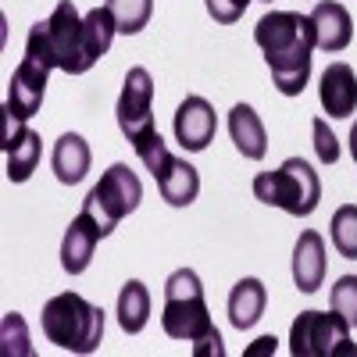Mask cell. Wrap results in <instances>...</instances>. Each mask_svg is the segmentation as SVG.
<instances>
[{"label":"cell","mask_w":357,"mask_h":357,"mask_svg":"<svg viewBox=\"0 0 357 357\" xmlns=\"http://www.w3.org/2000/svg\"><path fill=\"white\" fill-rule=\"evenodd\" d=\"M318 100L329 118H350L357 111V75L347 61H333L321 72Z\"/></svg>","instance_id":"obj_13"},{"label":"cell","mask_w":357,"mask_h":357,"mask_svg":"<svg viewBox=\"0 0 357 357\" xmlns=\"http://www.w3.org/2000/svg\"><path fill=\"white\" fill-rule=\"evenodd\" d=\"M311 129H314V154H318V161L321 165H336L340 161V143H336V132L329 129V122L318 118Z\"/></svg>","instance_id":"obj_24"},{"label":"cell","mask_w":357,"mask_h":357,"mask_svg":"<svg viewBox=\"0 0 357 357\" xmlns=\"http://www.w3.org/2000/svg\"><path fill=\"white\" fill-rule=\"evenodd\" d=\"M215 132H218V114L204 97L193 93V97H186L183 104H178V111H175V139H178L183 151H190V154L207 151Z\"/></svg>","instance_id":"obj_10"},{"label":"cell","mask_w":357,"mask_h":357,"mask_svg":"<svg viewBox=\"0 0 357 357\" xmlns=\"http://www.w3.org/2000/svg\"><path fill=\"white\" fill-rule=\"evenodd\" d=\"M268 4H272V0H268Z\"/></svg>","instance_id":"obj_29"},{"label":"cell","mask_w":357,"mask_h":357,"mask_svg":"<svg viewBox=\"0 0 357 357\" xmlns=\"http://www.w3.org/2000/svg\"><path fill=\"white\" fill-rule=\"evenodd\" d=\"M104 240L100 236V225L89 218L86 211H79L72 218V225L65 229V240H61V268L68 275H82L89 261L97 254V243Z\"/></svg>","instance_id":"obj_12"},{"label":"cell","mask_w":357,"mask_h":357,"mask_svg":"<svg viewBox=\"0 0 357 357\" xmlns=\"http://www.w3.org/2000/svg\"><path fill=\"white\" fill-rule=\"evenodd\" d=\"M293 282L301 293H318L325 282V240L314 229H304L293 247Z\"/></svg>","instance_id":"obj_15"},{"label":"cell","mask_w":357,"mask_h":357,"mask_svg":"<svg viewBox=\"0 0 357 357\" xmlns=\"http://www.w3.org/2000/svg\"><path fill=\"white\" fill-rule=\"evenodd\" d=\"M118 22L107 8L79 15L72 0H57L47 22H36L25 36V57H36L47 68H61L68 75L89 72L111 50Z\"/></svg>","instance_id":"obj_1"},{"label":"cell","mask_w":357,"mask_h":357,"mask_svg":"<svg viewBox=\"0 0 357 357\" xmlns=\"http://www.w3.org/2000/svg\"><path fill=\"white\" fill-rule=\"evenodd\" d=\"M139 200H143L139 175H136L129 165L118 161V165H111V168L100 175V183L86 193L82 211L100 225V236H111V232L118 229V222L139 207Z\"/></svg>","instance_id":"obj_7"},{"label":"cell","mask_w":357,"mask_h":357,"mask_svg":"<svg viewBox=\"0 0 357 357\" xmlns=\"http://www.w3.org/2000/svg\"><path fill=\"white\" fill-rule=\"evenodd\" d=\"M329 304L350 329H357V275H340L336 279V286L329 293Z\"/></svg>","instance_id":"obj_23"},{"label":"cell","mask_w":357,"mask_h":357,"mask_svg":"<svg viewBox=\"0 0 357 357\" xmlns=\"http://www.w3.org/2000/svg\"><path fill=\"white\" fill-rule=\"evenodd\" d=\"M89 161H93V154H89V143H86L79 132H65L61 139L54 143L50 168H54V175H57V183H65V186L82 183L86 172H89Z\"/></svg>","instance_id":"obj_18"},{"label":"cell","mask_w":357,"mask_h":357,"mask_svg":"<svg viewBox=\"0 0 357 357\" xmlns=\"http://www.w3.org/2000/svg\"><path fill=\"white\" fill-rule=\"evenodd\" d=\"M229 136L247 161H261L268 154V129L250 104H236L229 111Z\"/></svg>","instance_id":"obj_17"},{"label":"cell","mask_w":357,"mask_h":357,"mask_svg":"<svg viewBox=\"0 0 357 357\" xmlns=\"http://www.w3.org/2000/svg\"><path fill=\"white\" fill-rule=\"evenodd\" d=\"M329 236H333V247L340 250V257L357 261V207L354 204H343L333 215Z\"/></svg>","instance_id":"obj_22"},{"label":"cell","mask_w":357,"mask_h":357,"mask_svg":"<svg viewBox=\"0 0 357 357\" xmlns=\"http://www.w3.org/2000/svg\"><path fill=\"white\" fill-rule=\"evenodd\" d=\"M254 43L261 47L272 82L282 97H301L311 79V50H314V25L311 15L301 11H268L254 25Z\"/></svg>","instance_id":"obj_2"},{"label":"cell","mask_w":357,"mask_h":357,"mask_svg":"<svg viewBox=\"0 0 357 357\" xmlns=\"http://www.w3.org/2000/svg\"><path fill=\"white\" fill-rule=\"evenodd\" d=\"M114 22H118V33H126V36H136L146 29V22H151L154 15V0H107L104 4Z\"/></svg>","instance_id":"obj_21"},{"label":"cell","mask_w":357,"mask_h":357,"mask_svg":"<svg viewBox=\"0 0 357 357\" xmlns=\"http://www.w3.org/2000/svg\"><path fill=\"white\" fill-rule=\"evenodd\" d=\"M204 8L218 25H236L243 18V11L250 8V0H204Z\"/></svg>","instance_id":"obj_25"},{"label":"cell","mask_w":357,"mask_h":357,"mask_svg":"<svg viewBox=\"0 0 357 357\" xmlns=\"http://www.w3.org/2000/svg\"><path fill=\"white\" fill-rule=\"evenodd\" d=\"M275 347H279V340H275V336H261L254 347H247V357H257V354H275Z\"/></svg>","instance_id":"obj_27"},{"label":"cell","mask_w":357,"mask_h":357,"mask_svg":"<svg viewBox=\"0 0 357 357\" xmlns=\"http://www.w3.org/2000/svg\"><path fill=\"white\" fill-rule=\"evenodd\" d=\"M114 114H118V129H122V136L132 143L136 158L154 175L168 161V143L154 129V79L143 65L129 68Z\"/></svg>","instance_id":"obj_3"},{"label":"cell","mask_w":357,"mask_h":357,"mask_svg":"<svg viewBox=\"0 0 357 357\" xmlns=\"http://www.w3.org/2000/svg\"><path fill=\"white\" fill-rule=\"evenodd\" d=\"M4 126H8V132H4L8 178H11V183H29V178H33V172H36V165H40V151H43L40 136L29 129V126L8 118V114H4Z\"/></svg>","instance_id":"obj_11"},{"label":"cell","mask_w":357,"mask_h":357,"mask_svg":"<svg viewBox=\"0 0 357 357\" xmlns=\"http://www.w3.org/2000/svg\"><path fill=\"white\" fill-rule=\"evenodd\" d=\"M43 336L72 354H93L104 340V307L79 293H57L43 304Z\"/></svg>","instance_id":"obj_4"},{"label":"cell","mask_w":357,"mask_h":357,"mask_svg":"<svg viewBox=\"0 0 357 357\" xmlns=\"http://www.w3.org/2000/svg\"><path fill=\"white\" fill-rule=\"evenodd\" d=\"M254 197L293 218H307L321 200V178L304 158H286L275 172L254 175Z\"/></svg>","instance_id":"obj_6"},{"label":"cell","mask_w":357,"mask_h":357,"mask_svg":"<svg viewBox=\"0 0 357 357\" xmlns=\"http://www.w3.org/2000/svg\"><path fill=\"white\" fill-rule=\"evenodd\" d=\"M158 178V190H161V200L172 204V207H190L200 193V175L190 161L168 154V161L154 172Z\"/></svg>","instance_id":"obj_16"},{"label":"cell","mask_w":357,"mask_h":357,"mask_svg":"<svg viewBox=\"0 0 357 357\" xmlns=\"http://www.w3.org/2000/svg\"><path fill=\"white\" fill-rule=\"evenodd\" d=\"M311 25H314V47H321L325 54H340L354 40V18L336 0H318L311 11Z\"/></svg>","instance_id":"obj_14"},{"label":"cell","mask_w":357,"mask_h":357,"mask_svg":"<svg viewBox=\"0 0 357 357\" xmlns=\"http://www.w3.org/2000/svg\"><path fill=\"white\" fill-rule=\"evenodd\" d=\"M289 354L293 357H357L350 343V325L333 311H301L289 325Z\"/></svg>","instance_id":"obj_8"},{"label":"cell","mask_w":357,"mask_h":357,"mask_svg":"<svg viewBox=\"0 0 357 357\" xmlns=\"http://www.w3.org/2000/svg\"><path fill=\"white\" fill-rule=\"evenodd\" d=\"M350 154H354V165H357V122L350 129Z\"/></svg>","instance_id":"obj_28"},{"label":"cell","mask_w":357,"mask_h":357,"mask_svg":"<svg viewBox=\"0 0 357 357\" xmlns=\"http://www.w3.org/2000/svg\"><path fill=\"white\" fill-rule=\"evenodd\" d=\"M118 325H122V333L136 336L146 329V321H151V289H146L139 279H129L118 293Z\"/></svg>","instance_id":"obj_20"},{"label":"cell","mask_w":357,"mask_h":357,"mask_svg":"<svg viewBox=\"0 0 357 357\" xmlns=\"http://www.w3.org/2000/svg\"><path fill=\"white\" fill-rule=\"evenodd\" d=\"M161 329L168 340L197 343L215 333L211 314L204 301V282L193 268H178L165 282V311H161Z\"/></svg>","instance_id":"obj_5"},{"label":"cell","mask_w":357,"mask_h":357,"mask_svg":"<svg viewBox=\"0 0 357 357\" xmlns=\"http://www.w3.org/2000/svg\"><path fill=\"white\" fill-rule=\"evenodd\" d=\"M193 354H197V357H207V354H215V357H222V354H225V347H222V336H218V329H215L211 336H204V340H197Z\"/></svg>","instance_id":"obj_26"},{"label":"cell","mask_w":357,"mask_h":357,"mask_svg":"<svg viewBox=\"0 0 357 357\" xmlns=\"http://www.w3.org/2000/svg\"><path fill=\"white\" fill-rule=\"evenodd\" d=\"M264 304H268L264 282L254 279V275L240 279L232 286V293H229V321H232V329H240V333L254 329V325L261 321V314H264Z\"/></svg>","instance_id":"obj_19"},{"label":"cell","mask_w":357,"mask_h":357,"mask_svg":"<svg viewBox=\"0 0 357 357\" xmlns=\"http://www.w3.org/2000/svg\"><path fill=\"white\" fill-rule=\"evenodd\" d=\"M47 75L50 68L36 57H22V65L15 68L11 82H8V104L4 114L15 122H29L40 107H43V93H47Z\"/></svg>","instance_id":"obj_9"}]
</instances>
